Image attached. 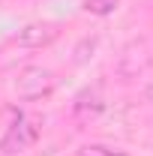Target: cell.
<instances>
[{
	"mask_svg": "<svg viewBox=\"0 0 153 156\" xmlns=\"http://www.w3.org/2000/svg\"><path fill=\"white\" fill-rule=\"evenodd\" d=\"M54 90V72L45 66H24L15 75V93L21 99H42Z\"/></svg>",
	"mask_w": 153,
	"mask_h": 156,
	"instance_id": "1",
	"label": "cell"
},
{
	"mask_svg": "<svg viewBox=\"0 0 153 156\" xmlns=\"http://www.w3.org/2000/svg\"><path fill=\"white\" fill-rule=\"evenodd\" d=\"M36 141H39V123L30 120V117H18V120L6 129V135L0 138V150L6 156H15V153L30 150Z\"/></svg>",
	"mask_w": 153,
	"mask_h": 156,
	"instance_id": "2",
	"label": "cell"
},
{
	"mask_svg": "<svg viewBox=\"0 0 153 156\" xmlns=\"http://www.w3.org/2000/svg\"><path fill=\"white\" fill-rule=\"evenodd\" d=\"M60 36V27L51 24V21H33L27 27H21L15 42L24 45V48H42V45H51L54 39Z\"/></svg>",
	"mask_w": 153,
	"mask_h": 156,
	"instance_id": "3",
	"label": "cell"
},
{
	"mask_svg": "<svg viewBox=\"0 0 153 156\" xmlns=\"http://www.w3.org/2000/svg\"><path fill=\"white\" fill-rule=\"evenodd\" d=\"M117 6H120V0H84V12L99 15V18H105V15H114Z\"/></svg>",
	"mask_w": 153,
	"mask_h": 156,
	"instance_id": "4",
	"label": "cell"
},
{
	"mask_svg": "<svg viewBox=\"0 0 153 156\" xmlns=\"http://www.w3.org/2000/svg\"><path fill=\"white\" fill-rule=\"evenodd\" d=\"M78 156H126L123 150H114V147H108V144H84Z\"/></svg>",
	"mask_w": 153,
	"mask_h": 156,
	"instance_id": "5",
	"label": "cell"
},
{
	"mask_svg": "<svg viewBox=\"0 0 153 156\" xmlns=\"http://www.w3.org/2000/svg\"><path fill=\"white\" fill-rule=\"evenodd\" d=\"M144 93H147V99L153 102V84H147V90H144Z\"/></svg>",
	"mask_w": 153,
	"mask_h": 156,
	"instance_id": "6",
	"label": "cell"
}]
</instances>
